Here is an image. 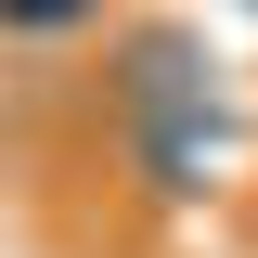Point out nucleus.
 Returning <instances> with one entry per match:
<instances>
[{
  "label": "nucleus",
  "mask_w": 258,
  "mask_h": 258,
  "mask_svg": "<svg viewBox=\"0 0 258 258\" xmlns=\"http://www.w3.org/2000/svg\"><path fill=\"white\" fill-rule=\"evenodd\" d=\"M78 13H103V0H0V26H78Z\"/></svg>",
  "instance_id": "f257e3e1"
}]
</instances>
